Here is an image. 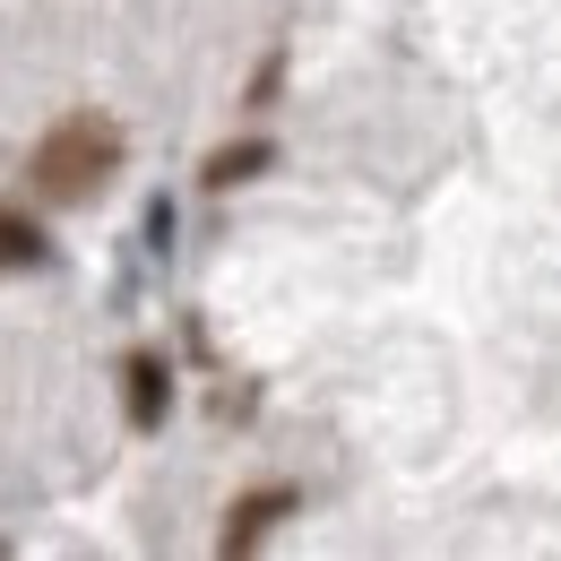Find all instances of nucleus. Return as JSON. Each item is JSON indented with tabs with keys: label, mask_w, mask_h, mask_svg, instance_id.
<instances>
[{
	"label": "nucleus",
	"mask_w": 561,
	"mask_h": 561,
	"mask_svg": "<svg viewBox=\"0 0 561 561\" xmlns=\"http://www.w3.org/2000/svg\"><path fill=\"white\" fill-rule=\"evenodd\" d=\"M113 173H122V122H104V113H61V122L35 139V156H26V182H35V199H53V208L95 199Z\"/></svg>",
	"instance_id": "1"
},
{
	"label": "nucleus",
	"mask_w": 561,
	"mask_h": 561,
	"mask_svg": "<svg viewBox=\"0 0 561 561\" xmlns=\"http://www.w3.org/2000/svg\"><path fill=\"white\" fill-rule=\"evenodd\" d=\"M35 260H44L35 216H26V208H0V277H9V268H35Z\"/></svg>",
	"instance_id": "5"
},
{
	"label": "nucleus",
	"mask_w": 561,
	"mask_h": 561,
	"mask_svg": "<svg viewBox=\"0 0 561 561\" xmlns=\"http://www.w3.org/2000/svg\"><path fill=\"white\" fill-rule=\"evenodd\" d=\"M294 501H302L294 484H260V492H242V501L225 510V536H216V545H225V553H251V545L277 527L285 510H294Z\"/></svg>",
	"instance_id": "2"
},
{
	"label": "nucleus",
	"mask_w": 561,
	"mask_h": 561,
	"mask_svg": "<svg viewBox=\"0 0 561 561\" xmlns=\"http://www.w3.org/2000/svg\"><path fill=\"white\" fill-rule=\"evenodd\" d=\"M122 380H130V423H139V432H156V423H164V407H173V371H164L156 354H130V371H122Z\"/></svg>",
	"instance_id": "3"
},
{
	"label": "nucleus",
	"mask_w": 561,
	"mask_h": 561,
	"mask_svg": "<svg viewBox=\"0 0 561 561\" xmlns=\"http://www.w3.org/2000/svg\"><path fill=\"white\" fill-rule=\"evenodd\" d=\"M268 156H277L268 139H233V147H216V156H208V173H199V182H208V191H233V182L268 173Z\"/></svg>",
	"instance_id": "4"
}]
</instances>
